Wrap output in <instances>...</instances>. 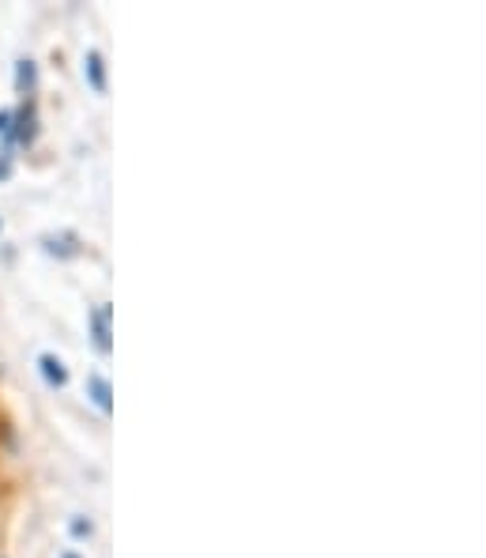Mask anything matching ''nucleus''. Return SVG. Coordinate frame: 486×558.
<instances>
[{"label": "nucleus", "instance_id": "obj_9", "mask_svg": "<svg viewBox=\"0 0 486 558\" xmlns=\"http://www.w3.org/2000/svg\"><path fill=\"white\" fill-rule=\"evenodd\" d=\"M0 178H8V162H0Z\"/></svg>", "mask_w": 486, "mask_h": 558}, {"label": "nucleus", "instance_id": "obj_4", "mask_svg": "<svg viewBox=\"0 0 486 558\" xmlns=\"http://www.w3.org/2000/svg\"><path fill=\"white\" fill-rule=\"evenodd\" d=\"M38 366H42V377L49 385H57V389H61V385H69V371H64V363L57 355H42V359H38Z\"/></svg>", "mask_w": 486, "mask_h": 558}, {"label": "nucleus", "instance_id": "obj_8", "mask_svg": "<svg viewBox=\"0 0 486 558\" xmlns=\"http://www.w3.org/2000/svg\"><path fill=\"white\" fill-rule=\"evenodd\" d=\"M12 133V110H0V136Z\"/></svg>", "mask_w": 486, "mask_h": 558}, {"label": "nucleus", "instance_id": "obj_7", "mask_svg": "<svg viewBox=\"0 0 486 558\" xmlns=\"http://www.w3.org/2000/svg\"><path fill=\"white\" fill-rule=\"evenodd\" d=\"M72 536H76V539L90 536V521H84V517H76V521H72Z\"/></svg>", "mask_w": 486, "mask_h": 558}, {"label": "nucleus", "instance_id": "obj_10", "mask_svg": "<svg viewBox=\"0 0 486 558\" xmlns=\"http://www.w3.org/2000/svg\"><path fill=\"white\" fill-rule=\"evenodd\" d=\"M64 558H80V555H64Z\"/></svg>", "mask_w": 486, "mask_h": 558}, {"label": "nucleus", "instance_id": "obj_6", "mask_svg": "<svg viewBox=\"0 0 486 558\" xmlns=\"http://www.w3.org/2000/svg\"><path fill=\"white\" fill-rule=\"evenodd\" d=\"M35 80H38L35 61H20V72H15V87H20V95L35 92Z\"/></svg>", "mask_w": 486, "mask_h": 558}, {"label": "nucleus", "instance_id": "obj_3", "mask_svg": "<svg viewBox=\"0 0 486 558\" xmlns=\"http://www.w3.org/2000/svg\"><path fill=\"white\" fill-rule=\"evenodd\" d=\"M84 72H87L90 87H95L98 95H106V64H102V53H98V49H90V53H87Z\"/></svg>", "mask_w": 486, "mask_h": 558}, {"label": "nucleus", "instance_id": "obj_2", "mask_svg": "<svg viewBox=\"0 0 486 558\" xmlns=\"http://www.w3.org/2000/svg\"><path fill=\"white\" fill-rule=\"evenodd\" d=\"M87 389H90V400H95L102 412H110L113 408V389H110V381H106L102 374H90L87 377Z\"/></svg>", "mask_w": 486, "mask_h": 558}, {"label": "nucleus", "instance_id": "obj_5", "mask_svg": "<svg viewBox=\"0 0 486 558\" xmlns=\"http://www.w3.org/2000/svg\"><path fill=\"white\" fill-rule=\"evenodd\" d=\"M12 121H20V129H15V140H20V144H31V140H35V106H23L20 113H12Z\"/></svg>", "mask_w": 486, "mask_h": 558}, {"label": "nucleus", "instance_id": "obj_1", "mask_svg": "<svg viewBox=\"0 0 486 558\" xmlns=\"http://www.w3.org/2000/svg\"><path fill=\"white\" fill-rule=\"evenodd\" d=\"M90 336H95V348L102 351H110L113 348V340H110V306H95L90 310Z\"/></svg>", "mask_w": 486, "mask_h": 558}]
</instances>
